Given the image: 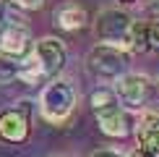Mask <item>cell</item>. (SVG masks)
I'll list each match as a JSON object with an SVG mask.
<instances>
[{"mask_svg": "<svg viewBox=\"0 0 159 157\" xmlns=\"http://www.w3.org/2000/svg\"><path fill=\"white\" fill-rule=\"evenodd\" d=\"M86 68L99 81H120L125 74H130V52L112 45H97L86 55Z\"/></svg>", "mask_w": 159, "mask_h": 157, "instance_id": "obj_1", "label": "cell"}, {"mask_svg": "<svg viewBox=\"0 0 159 157\" xmlns=\"http://www.w3.org/2000/svg\"><path fill=\"white\" fill-rule=\"evenodd\" d=\"M76 107V89L63 78H55L39 94V113L50 123H65Z\"/></svg>", "mask_w": 159, "mask_h": 157, "instance_id": "obj_2", "label": "cell"}, {"mask_svg": "<svg viewBox=\"0 0 159 157\" xmlns=\"http://www.w3.org/2000/svg\"><path fill=\"white\" fill-rule=\"evenodd\" d=\"M133 29V18L130 13L120 8H104L94 21V34L99 45H112V47H128V37Z\"/></svg>", "mask_w": 159, "mask_h": 157, "instance_id": "obj_3", "label": "cell"}, {"mask_svg": "<svg viewBox=\"0 0 159 157\" xmlns=\"http://www.w3.org/2000/svg\"><path fill=\"white\" fill-rule=\"evenodd\" d=\"M115 94L128 110H141L151 97V81L141 74H125L120 81H115Z\"/></svg>", "mask_w": 159, "mask_h": 157, "instance_id": "obj_4", "label": "cell"}, {"mask_svg": "<svg viewBox=\"0 0 159 157\" xmlns=\"http://www.w3.org/2000/svg\"><path fill=\"white\" fill-rule=\"evenodd\" d=\"M29 105L31 102H21L18 107H8L0 113V139L8 144H21L29 139Z\"/></svg>", "mask_w": 159, "mask_h": 157, "instance_id": "obj_5", "label": "cell"}, {"mask_svg": "<svg viewBox=\"0 0 159 157\" xmlns=\"http://www.w3.org/2000/svg\"><path fill=\"white\" fill-rule=\"evenodd\" d=\"M34 55H37L39 65H42L44 78H55V76L65 68V63H68V50H65V45H63L57 37H44V39H39L37 47H34Z\"/></svg>", "mask_w": 159, "mask_h": 157, "instance_id": "obj_6", "label": "cell"}, {"mask_svg": "<svg viewBox=\"0 0 159 157\" xmlns=\"http://www.w3.org/2000/svg\"><path fill=\"white\" fill-rule=\"evenodd\" d=\"M29 52H31V34L24 21H11L0 26V55L18 60Z\"/></svg>", "mask_w": 159, "mask_h": 157, "instance_id": "obj_7", "label": "cell"}, {"mask_svg": "<svg viewBox=\"0 0 159 157\" xmlns=\"http://www.w3.org/2000/svg\"><path fill=\"white\" fill-rule=\"evenodd\" d=\"M94 115H97V123L102 128V134H107V136H125L130 131V118L117 100L94 107Z\"/></svg>", "mask_w": 159, "mask_h": 157, "instance_id": "obj_8", "label": "cell"}, {"mask_svg": "<svg viewBox=\"0 0 159 157\" xmlns=\"http://www.w3.org/2000/svg\"><path fill=\"white\" fill-rule=\"evenodd\" d=\"M138 149L149 155H159V113H146L136 126Z\"/></svg>", "mask_w": 159, "mask_h": 157, "instance_id": "obj_9", "label": "cell"}, {"mask_svg": "<svg viewBox=\"0 0 159 157\" xmlns=\"http://www.w3.org/2000/svg\"><path fill=\"white\" fill-rule=\"evenodd\" d=\"M52 18H55V26L63 31H78L89 24V13L78 3H63L60 8L52 13Z\"/></svg>", "mask_w": 159, "mask_h": 157, "instance_id": "obj_10", "label": "cell"}, {"mask_svg": "<svg viewBox=\"0 0 159 157\" xmlns=\"http://www.w3.org/2000/svg\"><path fill=\"white\" fill-rule=\"evenodd\" d=\"M125 50L128 52H149V21H133Z\"/></svg>", "mask_w": 159, "mask_h": 157, "instance_id": "obj_11", "label": "cell"}, {"mask_svg": "<svg viewBox=\"0 0 159 157\" xmlns=\"http://www.w3.org/2000/svg\"><path fill=\"white\" fill-rule=\"evenodd\" d=\"M18 78H24L26 84H37L39 78H44L42 65H39V60H37L34 52H29V55H26L24 60H21V68H18Z\"/></svg>", "mask_w": 159, "mask_h": 157, "instance_id": "obj_12", "label": "cell"}, {"mask_svg": "<svg viewBox=\"0 0 159 157\" xmlns=\"http://www.w3.org/2000/svg\"><path fill=\"white\" fill-rule=\"evenodd\" d=\"M18 68H21L18 60L0 55V84H11L13 78H18Z\"/></svg>", "mask_w": 159, "mask_h": 157, "instance_id": "obj_13", "label": "cell"}, {"mask_svg": "<svg viewBox=\"0 0 159 157\" xmlns=\"http://www.w3.org/2000/svg\"><path fill=\"white\" fill-rule=\"evenodd\" d=\"M149 50L159 52V21L149 24Z\"/></svg>", "mask_w": 159, "mask_h": 157, "instance_id": "obj_14", "label": "cell"}, {"mask_svg": "<svg viewBox=\"0 0 159 157\" xmlns=\"http://www.w3.org/2000/svg\"><path fill=\"white\" fill-rule=\"evenodd\" d=\"M13 3H16L18 8H24V11H37V8L44 5V0H13Z\"/></svg>", "mask_w": 159, "mask_h": 157, "instance_id": "obj_15", "label": "cell"}, {"mask_svg": "<svg viewBox=\"0 0 159 157\" xmlns=\"http://www.w3.org/2000/svg\"><path fill=\"white\" fill-rule=\"evenodd\" d=\"M91 157H123V155L115 149H97V152H91Z\"/></svg>", "mask_w": 159, "mask_h": 157, "instance_id": "obj_16", "label": "cell"}, {"mask_svg": "<svg viewBox=\"0 0 159 157\" xmlns=\"http://www.w3.org/2000/svg\"><path fill=\"white\" fill-rule=\"evenodd\" d=\"M149 11H151V16L159 18V0H151V3H149Z\"/></svg>", "mask_w": 159, "mask_h": 157, "instance_id": "obj_17", "label": "cell"}, {"mask_svg": "<svg viewBox=\"0 0 159 157\" xmlns=\"http://www.w3.org/2000/svg\"><path fill=\"white\" fill-rule=\"evenodd\" d=\"M130 157H159V155H149V152H143V149H136Z\"/></svg>", "mask_w": 159, "mask_h": 157, "instance_id": "obj_18", "label": "cell"}, {"mask_svg": "<svg viewBox=\"0 0 159 157\" xmlns=\"http://www.w3.org/2000/svg\"><path fill=\"white\" fill-rule=\"evenodd\" d=\"M120 3H136V0H120Z\"/></svg>", "mask_w": 159, "mask_h": 157, "instance_id": "obj_19", "label": "cell"}, {"mask_svg": "<svg viewBox=\"0 0 159 157\" xmlns=\"http://www.w3.org/2000/svg\"><path fill=\"white\" fill-rule=\"evenodd\" d=\"M57 157H65V155H57Z\"/></svg>", "mask_w": 159, "mask_h": 157, "instance_id": "obj_20", "label": "cell"}]
</instances>
